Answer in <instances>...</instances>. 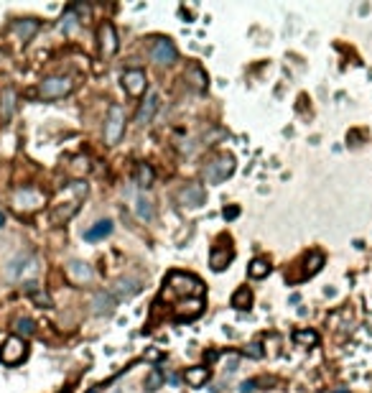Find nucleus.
<instances>
[{"instance_id": "23", "label": "nucleus", "mask_w": 372, "mask_h": 393, "mask_svg": "<svg viewBox=\"0 0 372 393\" xmlns=\"http://www.w3.org/2000/svg\"><path fill=\"white\" fill-rule=\"evenodd\" d=\"M209 381V368H189L186 370V383L191 388H201Z\"/></svg>"}, {"instance_id": "4", "label": "nucleus", "mask_w": 372, "mask_h": 393, "mask_svg": "<svg viewBox=\"0 0 372 393\" xmlns=\"http://www.w3.org/2000/svg\"><path fill=\"white\" fill-rule=\"evenodd\" d=\"M13 204L20 212H36V209H41L46 204V194L38 192L36 187H23V189L13 192Z\"/></svg>"}, {"instance_id": "28", "label": "nucleus", "mask_w": 372, "mask_h": 393, "mask_svg": "<svg viewBox=\"0 0 372 393\" xmlns=\"http://www.w3.org/2000/svg\"><path fill=\"white\" fill-rule=\"evenodd\" d=\"M321 266H324V255H321V253H311V255L306 258V271H304V276H314V273H319Z\"/></svg>"}, {"instance_id": "32", "label": "nucleus", "mask_w": 372, "mask_h": 393, "mask_svg": "<svg viewBox=\"0 0 372 393\" xmlns=\"http://www.w3.org/2000/svg\"><path fill=\"white\" fill-rule=\"evenodd\" d=\"M161 383H164V373L156 368V370H151V373H148V378H146V391H151V393L158 391V388H161Z\"/></svg>"}, {"instance_id": "33", "label": "nucleus", "mask_w": 372, "mask_h": 393, "mask_svg": "<svg viewBox=\"0 0 372 393\" xmlns=\"http://www.w3.org/2000/svg\"><path fill=\"white\" fill-rule=\"evenodd\" d=\"M245 353H247L250 358H263V345H260V342H250Z\"/></svg>"}, {"instance_id": "10", "label": "nucleus", "mask_w": 372, "mask_h": 393, "mask_svg": "<svg viewBox=\"0 0 372 393\" xmlns=\"http://www.w3.org/2000/svg\"><path fill=\"white\" fill-rule=\"evenodd\" d=\"M146 82H148L146 79V72H141V69H130V72L123 74V87L133 97H141L146 92Z\"/></svg>"}, {"instance_id": "6", "label": "nucleus", "mask_w": 372, "mask_h": 393, "mask_svg": "<svg viewBox=\"0 0 372 393\" xmlns=\"http://www.w3.org/2000/svg\"><path fill=\"white\" fill-rule=\"evenodd\" d=\"M36 271V258L31 253H18L13 260H8L5 266V276L10 281H20L26 273H33Z\"/></svg>"}, {"instance_id": "9", "label": "nucleus", "mask_w": 372, "mask_h": 393, "mask_svg": "<svg viewBox=\"0 0 372 393\" xmlns=\"http://www.w3.org/2000/svg\"><path fill=\"white\" fill-rule=\"evenodd\" d=\"M66 278H69L74 286H84V283H89V281L95 278V271H92V266L84 263V260H72V263H66Z\"/></svg>"}, {"instance_id": "3", "label": "nucleus", "mask_w": 372, "mask_h": 393, "mask_svg": "<svg viewBox=\"0 0 372 393\" xmlns=\"http://www.w3.org/2000/svg\"><path fill=\"white\" fill-rule=\"evenodd\" d=\"M125 133V110L120 105H110L107 120H105V143L115 146Z\"/></svg>"}, {"instance_id": "2", "label": "nucleus", "mask_w": 372, "mask_h": 393, "mask_svg": "<svg viewBox=\"0 0 372 393\" xmlns=\"http://www.w3.org/2000/svg\"><path fill=\"white\" fill-rule=\"evenodd\" d=\"M232 171H235V156L222 154L204 166V182L206 184H222L227 177H232Z\"/></svg>"}, {"instance_id": "25", "label": "nucleus", "mask_w": 372, "mask_h": 393, "mask_svg": "<svg viewBox=\"0 0 372 393\" xmlns=\"http://www.w3.org/2000/svg\"><path fill=\"white\" fill-rule=\"evenodd\" d=\"M135 214H138V220L151 222V220H153V204H151L146 196H138V202H135Z\"/></svg>"}, {"instance_id": "17", "label": "nucleus", "mask_w": 372, "mask_h": 393, "mask_svg": "<svg viewBox=\"0 0 372 393\" xmlns=\"http://www.w3.org/2000/svg\"><path fill=\"white\" fill-rule=\"evenodd\" d=\"M184 79L196 90V92H204L206 90V74H204V69L199 67V64H189L186 67V72H184Z\"/></svg>"}, {"instance_id": "16", "label": "nucleus", "mask_w": 372, "mask_h": 393, "mask_svg": "<svg viewBox=\"0 0 372 393\" xmlns=\"http://www.w3.org/2000/svg\"><path fill=\"white\" fill-rule=\"evenodd\" d=\"M79 209V199H69V202H64V199H59V204L54 207V212H51V222H56V225H61V222H66L74 212Z\"/></svg>"}, {"instance_id": "11", "label": "nucleus", "mask_w": 372, "mask_h": 393, "mask_svg": "<svg viewBox=\"0 0 372 393\" xmlns=\"http://www.w3.org/2000/svg\"><path fill=\"white\" fill-rule=\"evenodd\" d=\"M176 199H179L181 207H191V209H196V207L204 204V187H201V184H186L184 189L176 194Z\"/></svg>"}, {"instance_id": "7", "label": "nucleus", "mask_w": 372, "mask_h": 393, "mask_svg": "<svg viewBox=\"0 0 372 393\" xmlns=\"http://www.w3.org/2000/svg\"><path fill=\"white\" fill-rule=\"evenodd\" d=\"M26 358V342L20 340V337H8L5 340V345H3V350H0V363H5V365H15V363H20Z\"/></svg>"}, {"instance_id": "24", "label": "nucleus", "mask_w": 372, "mask_h": 393, "mask_svg": "<svg viewBox=\"0 0 372 393\" xmlns=\"http://www.w3.org/2000/svg\"><path fill=\"white\" fill-rule=\"evenodd\" d=\"M232 307H235V309H240V312H245V309H250V307H252V294H250V289H247V286H242V289H237V291H235V296H232Z\"/></svg>"}, {"instance_id": "8", "label": "nucleus", "mask_w": 372, "mask_h": 393, "mask_svg": "<svg viewBox=\"0 0 372 393\" xmlns=\"http://www.w3.org/2000/svg\"><path fill=\"white\" fill-rule=\"evenodd\" d=\"M151 59L156 64H161V67H169V64H174L179 59V51H176V46L169 38H158L153 43V49H151Z\"/></svg>"}, {"instance_id": "19", "label": "nucleus", "mask_w": 372, "mask_h": 393, "mask_svg": "<svg viewBox=\"0 0 372 393\" xmlns=\"http://www.w3.org/2000/svg\"><path fill=\"white\" fill-rule=\"evenodd\" d=\"M13 31H15V36H18L20 41H31V38H33V33L38 31V20H36V18H26V20H15Z\"/></svg>"}, {"instance_id": "29", "label": "nucleus", "mask_w": 372, "mask_h": 393, "mask_svg": "<svg viewBox=\"0 0 372 393\" xmlns=\"http://www.w3.org/2000/svg\"><path fill=\"white\" fill-rule=\"evenodd\" d=\"M36 332V324H33V319H28V317H20V319H15V337L18 335H23V337H31Z\"/></svg>"}, {"instance_id": "18", "label": "nucleus", "mask_w": 372, "mask_h": 393, "mask_svg": "<svg viewBox=\"0 0 372 393\" xmlns=\"http://www.w3.org/2000/svg\"><path fill=\"white\" fill-rule=\"evenodd\" d=\"M201 307H204V301L201 299H186L179 304V309H176V317L179 319H194V317H199L201 314Z\"/></svg>"}, {"instance_id": "27", "label": "nucleus", "mask_w": 372, "mask_h": 393, "mask_svg": "<svg viewBox=\"0 0 372 393\" xmlns=\"http://www.w3.org/2000/svg\"><path fill=\"white\" fill-rule=\"evenodd\" d=\"M247 273H250L252 278H265V276L270 273V263H268V260H263V258H255V260L250 263Z\"/></svg>"}, {"instance_id": "14", "label": "nucleus", "mask_w": 372, "mask_h": 393, "mask_svg": "<svg viewBox=\"0 0 372 393\" xmlns=\"http://www.w3.org/2000/svg\"><path fill=\"white\" fill-rule=\"evenodd\" d=\"M92 312L97 317H110L115 312V296L110 291H97L92 299Z\"/></svg>"}, {"instance_id": "39", "label": "nucleus", "mask_w": 372, "mask_h": 393, "mask_svg": "<svg viewBox=\"0 0 372 393\" xmlns=\"http://www.w3.org/2000/svg\"><path fill=\"white\" fill-rule=\"evenodd\" d=\"M334 393H347V391H334Z\"/></svg>"}, {"instance_id": "34", "label": "nucleus", "mask_w": 372, "mask_h": 393, "mask_svg": "<svg viewBox=\"0 0 372 393\" xmlns=\"http://www.w3.org/2000/svg\"><path fill=\"white\" fill-rule=\"evenodd\" d=\"M237 214H240V209H237V207H229V209L224 207V220H235Z\"/></svg>"}, {"instance_id": "36", "label": "nucleus", "mask_w": 372, "mask_h": 393, "mask_svg": "<svg viewBox=\"0 0 372 393\" xmlns=\"http://www.w3.org/2000/svg\"><path fill=\"white\" fill-rule=\"evenodd\" d=\"M227 365H229V368H227V370H229V373H235V370H237V358H235V355H232V358H229V360H227Z\"/></svg>"}, {"instance_id": "21", "label": "nucleus", "mask_w": 372, "mask_h": 393, "mask_svg": "<svg viewBox=\"0 0 372 393\" xmlns=\"http://www.w3.org/2000/svg\"><path fill=\"white\" fill-rule=\"evenodd\" d=\"M112 232V220H100V222H95L87 232H84V240H89V243H95V240H102V237H107Z\"/></svg>"}, {"instance_id": "31", "label": "nucleus", "mask_w": 372, "mask_h": 393, "mask_svg": "<svg viewBox=\"0 0 372 393\" xmlns=\"http://www.w3.org/2000/svg\"><path fill=\"white\" fill-rule=\"evenodd\" d=\"M135 179H138L141 187H151V184H153V169H151L148 164H141L138 171H135Z\"/></svg>"}, {"instance_id": "35", "label": "nucleus", "mask_w": 372, "mask_h": 393, "mask_svg": "<svg viewBox=\"0 0 372 393\" xmlns=\"http://www.w3.org/2000/svg\"><path fill=\"white\" fill-rule=\"evenodd\" d=\"M252 391H255V381H245L240 386V393H252Z\"/></svg>"}, {"instance_id": "1", "label": "nucleus", "mask_w": 372, "mask_h": 393, "mask_svg": "<svg viewBox=\"0 0 372 393\" xmlns=\"http://www.w3.org/2000/svg\"><path fill=\"white\" fill-rule=\"evenodd\" d=\"M164 294H176V296H194V299H201L204 296V286H201V281L199 278H194V276H189V273H181V271H174V273H169V278H166V291Z\"/></svg>"}, {"instance_id": "38", "label": "nucleus", "mask_w": 372, "mask_h": 393, "mask_svg": "<svg viewBox=\"0 0 372 393\" xmlns=\"http://www.w3.org/2000/svg\"><path fill=\"white\" fill-rule=\"evenodd\" d=\"M112 393H123V391H120V388H115V391H112Z\"/></svg>"}, {"instance_id": "37", "label": "nucleus", "mask_w": 372, "mask_h": 393, "mask_svg": "<svg viewBox=\"0 0 372 393\" xmlns=\"http://www.w3.org/2000/svg\"><path fill=\"white\" fill-rule=\"evenodd\" d=\"M3 225H5V214L0 212V227H3Z\"/></svg>"}, {"instance_id": "26", "label": "nucleus", "mask_w": 372, "mask_h": 393, "mask_svg": "<svg viewBox=\"0 0 372 393\" xmlns=\"http://www.w3.org/2000/svg\"><path fill=\"white\" fill-rule=\"evenodd\" d=\"M77 26H79V20H77V13H74V10L64 13V15H61V20H59V31H61V33H66V36H69V33H74V31H77Z\"/></svg>"}, {"instance_id": "22", "label": "nucleus", "mask_w": 372, "mask_h": 393, "mask_svg": "<svg viewBox=\"0 0 372 393\" xmlns=\"http://www.w3.org/2000/svg\"><path fill=\"white\" fill-rule=\"evenodd\" d=\"M141 291V281L138 278H120L118 283H115V294L120 296V299H130V296H135Z\"/></svg>"}, {"instance_id": "40", "label": "nucleus", "mask_w": 372, "mask_h": 393, "mask_svg": "<svg viewBox=\"0 0 372 393\" xmlns=\"http://www.w3.org/2000/svg\"><path fill=\"white\" fill-rule=\"evenodd\" d=\"M0 61H3V54H0Z\"/></svg>"}, {"instance_id": "12", "label": "nucleus", "mask_w": 372, "mask_h": 393, "mask_svg": "<svg viewBox=\"0 0 372 393\" xmlns=\"http://www.w3.org/2000/svg\"><path fill=\"white\" fill-rule=\"evenodd\" d=\"M232 258H235V250L229 248V243L227 245H217V248H212V255H209V266H212V271H224L229 263H232Z\"/></svg>"}, {"instance_id": "15", "label": "nucleus", "mask_w": 372, "mask_h": 393, "mask_svg": "<svg viewBox=\"0 0 372 393\" xmlns=\"http://www.w3.org/2000/svg\"><path fill=\"white\" fill-rule=\"evenodd\" d=\"M158 105H161L158 95L151 92V95L146 97V102L141 105V110H138V115H135V123H138V125H148V123L153 120V113L158 110Z\"/></svg>"}, {"instance_id": "13", "label": "nucleus", "mask_w": 372, "mask_h": 393, "mask_svg": "<svg viewBox=\"0 0 372 393\" xmlns=\"http://www.w3.org/2000/svg\"><path fill=\"white\" fill-rule=\"evenodd\" d=\"M118 36H115V28H112V23H102L100 26V51H102V56H112L115 51H118Z\"/></svg>"}, {"instance_id": "30", "label": "nucleus", "mask_w": 372, "mask_h": 393, "mask_svg": "<svg viewBox=\"0 0 372 393\" xmlns=\"http://www.w3.org/2000/svg\"><path fill=\"white\" fill-rule=\"evenodd\" d=\"M293 342L309 347V345H316L319 337H316V332H311V330H298V332H293Z\"/></svg>"}, {"instance_id": "20", "label": "nucleus", "mask_w": 372, "mask_h": 393, "mask_svg": "<svg viewBox=\"0 0 372 393\" xmlns=\"http://www.w3.org/2000/svg\"><path fill=\"white\" fill-rule=\"evenodd\" d=\"M15 102H18V95H15V90H3V95H0V115L5 118V120H10L13 118V113H15Z\"/></svg>"}, {"instance_id": "5", "label": "nucleus", "mask_w": 372, "mask_h": 393, "mask_svg": "<svg viewBox=\"0 0 372 393\" xmlns=\"http://www.w3.org/2000/svg\"><path fill=\"white\" fill-rule=\"evenodd\" d=\"M72 87H74V82L69 77H49V79H43L38 84V97H43V100H59V97L69 95Z\"/></svg>"}]
</instances>
